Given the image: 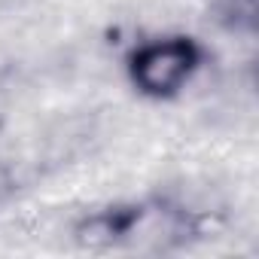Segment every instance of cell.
Instances as JSON below:
<instances>
[{
  "label": "cell",
  "mask_w": 259,
  "mask_h": 259,
  "mask_svg": "<svg viewBox=\"0 0 259 259\" xmlns=\"http://www.w3.org/2000/svg\"><path fill=\"white\" fill-rule=\"evenodd\" d=\"M198 64V49L186 37L153 40L132 55V79L144 95L168 98L174 95Z\"/></svg>",
  "instance_id": "6da1fadb"
}]
</instances>
